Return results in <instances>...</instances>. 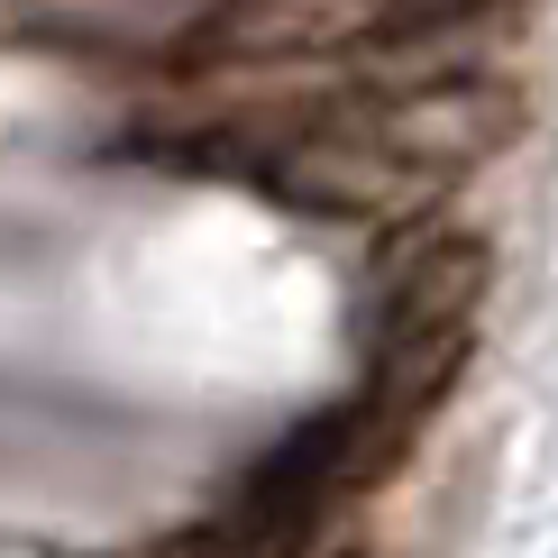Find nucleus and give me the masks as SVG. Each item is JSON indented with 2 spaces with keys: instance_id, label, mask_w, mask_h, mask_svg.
Instances as JSON below:
<instances>
[{
  "instance_id": "f257e3e1",
  "label": "nucleus",
  "mask_w": 558,
  "mask_h": 558,
  "mask_svg": "<svg viewBox=\"0 0 558 558\" xmlns=\"http://www.w3.org/2000/svg\"><path fill=\"white\" fill-rule=\"evenodd\" d=\"M366 137L439 193V183H458L476 156H495L504 137H513V101H504L495 83H476V74H430L412 92H385V101L366 110Z\"/></svg>"
},
{
  "instance_id": "f03ea898",
  "label": "nucleus",
  "mask_w": 558,
  "mask_h": 558,
  "mask_svg": "<svg viewBox=\"0 0 558 558\" xmlns=\"http://www.w3.org/2000/svg\"><path fill=\"white\" fill-rule=\"evenodd\" d=\"M495 293V247L485 239H422L376 293V348H439V339H476V312Z\"/></svg>"
},
{
  "instance_id": "7ed1b4c3",
  "label": "nucleus",
  "mask_w": 558,
  "mask_h": 558,
  "mask_svg": "<svg viewBox=\"0 0 558 558\" xmlns=\"http://www.w3.org/2000/svg\"><path fill=\"white\" fill-rule=\"evenodd\" d=\"M275 183H284V202L330 211V220H385V211L430 202V183L412 166H393L366 129H312V137H293V147L275 156Z\"/></svg>"
},
{
  "instance_id": "20e7f679",
  "label": "nucleus",
  "mask_w": 558,
  "mask_h": 558,
  "mask_svg": "<svg viewBox=\"0 0 558 558\" xmlns=\"http://www.w3.org/2000/svg\"><path fill=\"white\" fill-rule=\"evenodd\" d=\"M468 10H485V0H385V28L393 37H430V28H458Z\"/></svg>"
}]
</instances>
